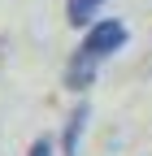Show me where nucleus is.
<instances>
[{"label": "nucleus", "mask_w": 152, "mask_h": 156, "mask_svg": "<svg viewBox=\"0 0 152 156\" xmlns=\"http://www.w3.org/2000/svg\"><path fill=\"white\" fill-rule=\"evenodd\" d=\"M126 39H130V35H126V26L118 22V17L91 22L87 35H83V44H78V52H74V56H70V65H65V87H70V91L91 87V78H96L100 61H109L113 52H122Z\"/></svg>", "instance_id": "f257e3e1"}, {"label": "nucleus", "mask_w": 152, "mask_h": 156, "mask_svg": "<svg viewBox=\"0 0 152 156\" xmlns=\"http://www.w3.org/2000/svg\"><path fill=\"white\" fill-rule=\"evenodd\" d=\"M87 117H91L87 104H78V108L65 117V134H61V152L65 156H78V139H83V130H87Z\"/></svg>", "instance_id": "f03ea898"}, {"label": "nucleus", "mask_w": 152, "mask_h": 156, "mask_svg": "<svg viewBox=\"0 0 152 156\" xmlns=\"http://www.w3.org/2000/svg\"><path fill=\"white\" fill-rule=\"evenodd\" d=\"M104 9V0H65V22L70 26H91V17Z\"/></svg>", "instance_id": "7ed1b4c3"}, {"label": "nucleus", "mask_w": 152, "mask_h": 156, "mask_svg": "<svg viewBox=\"0 0 152 156\" xmlns=\"http://www.w3.org/2000/svg\"><path fill=\"white\" fill-rule=\"evenodd\" d=\"M31 156H52V139L48 134H39V139L31 143Z\"/></svg>", "instance_id": "20e7f679"}]
</instances>
